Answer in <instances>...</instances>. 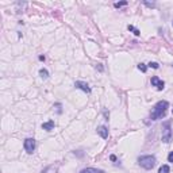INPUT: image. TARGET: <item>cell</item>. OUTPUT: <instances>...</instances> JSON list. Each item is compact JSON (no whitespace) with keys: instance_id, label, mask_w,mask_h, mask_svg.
<instances>
[{"instance_id":"obj_1","label":"cell","mask_w":173,"mask_h":173,"mask_svg":"<svg viewBox=\"0 0 173 173\" xmlns=\"http://www.w3.org/2000/svg\"><path fill=\"white\" fill-rule=\"evenodd\" d=\"M168 102H165V100H161V102H158L157 104L154 106V108H153V111H151L150 114V119L151 120H158V119H162L165 116V114H166V111H168Z\"/></svg>"},{"instance_id":"obj_2","label":"cell","mask_w":173,"mask_h":173,"mask_svg":"<svg viewBox=\"0 0 173 173\" xmlns=\"http://www.w3.org/2000/svg\"><path fill=\"white\" fill-rule=\"evenodd\" d=\"M138 164L145 169H151L155 165V157L154 155H141L138 158Z\"/></svg>"},{"instance_id":"obj_3","label":"cell","mask_w":173,"mask_h":173,"mask_svg":"<svg viewBox=\"0 0 173 173\" xmlns=\"http://www.w3.org/2000/svg\"><path fill=\"white\" fill-rule=\"evenodd\" d=\"M170 137H172V129H170V122L166 120L164 124H162V134H161V138H162V142L164 143H169L170 142Z\"/></svg>"},{"instance_id":"obj_4","label":"cell","mask_w":173,"mask_h":173,"mask_svg":"<svg viewBox=\"0 0 173 173\" xmlns=\"http://www.w3.org/2000/svg\"><path fill=\"white\" fill-rule=\"evenodd\" d=\"M23 146H24V149H26L27 153H33V151L35 150V139L34 138H27V139H24V143H23Z\"/></svg>"},{"instance_id":"obj_5","label":"cell","mask_w":173,"mask_h":173,"mask_svg":"<svg viewBox=\"0 0 173 173\" xmlns=\"http://www.w3.org/2000/svg\"><path fill=\"white\" fill-rule=\"evenodd\" d=\"M150 83H151V85H153V87H155V88L158 89V91H162V89H164V87H165V83L161 80V79H158L157 76L151 77Z\"/></svg>"},{"instance_id":"obj_6","label":"cell","mask_w":173,"mask_h":173,"mask_svg":"<svg viewBox=\"0 0 173 173\" xmlns=\"http://www.w3.org/2000/svg\"><path fill=\"white\" fill-rule=\"evenodd\" d=\"M75 87H76V88H79V89H81V91H84L85 93H91V88H89V85L87 84V83H84V81H76Z\"/></svg>"},{"instance_id":"obj_7","label":"cell","mask_w":173,"mask_h":173,"mask_svg":"<svg viewBox=\"0 0 173 173\" xmlns=\"http://www.w3.org/2000/svg\"><path fill=\"white\" fill-rule=\"evenodd\" d=\"M98 134L102 138H104V139L108 138V130H107L106 126H99V127H98Z\"/></svg>"},{"instance_id":"obj_8","label":"cell","mask_w":173,"mask_h":173,"mask_svg":"<svg viewBox=\"0 0 173 173\" xmlns=\"http://www.w3.org/2000/svg\"><path fill=\"white\" fill-rule=\"evenodd\" d=\"M54 126H56L54 120H49V122H45V123H42V129L46 130V131H52V130H54Z\"/></svg>"},{"instance_id":"obj_9","label":"cell","mask_w":173,"mask_h":173,"mask_svg":"<svg viewBox=\"0 0 173 173\" xmlns=\"http://www.w3.org/2000/svg\"><path fill=\"white\" fill-rule=\"evenodd\" d=\"M80 173H104V170L96 169V168H85V169H83Z\"/></svg>"},{"instance_id":"obj_10","label":"cell","mask_w":173,"mask_h":173,"mask_svg":"<svg viewBox=\"0 0 173 173\" xmlns=\"http://www.w3.org/2000/svg\"><path fill=\"white\" fill-rule=\"evenodd\" d=\"M169 170H170V168H169L168 165H162V166L158 169V173H169Z\"/></svg>"},{"instance_id":"obj_11","label":"cell","mask_w":173,"mask_h":173,"mask_svg":"<svg viewBox=\"0 0 173 173\" xmlns=\"http://www.w3.org/2000/svg\"><path fill=\"white\" fill-rule=\"evenodd\" d=\"M39 76L42 77V79H47V77H49V72L46 71V69H41V71H39Z\"/></svg>"},{"instance_id":"obj_12","label":"cell","mask_w":173,"mask_h":173,"mask_svg":"<svg viewBox=\"0 0 173 173\" xmlns=\"http://www.w3.org/2000/svg\"><path fill=\"white\" fill-rule=\"evenodd\" d=\"M127 28H129L130 31H133L135 35H139V34H141V33H139V30H137V28H135L134 26H131V24H129V27H127Z\"/></svg>"},{"instance_id":"obj_13","label":"cell","mask_w":173,"mask_h":173,"mask_svg":"<svg viewBox=\"0 0 173 173\" xmlns=\"http://www.w3.org/2000/svg\"><path fill=\"white\" fill-rule=\"evenodd\" d=\"M138 69L142 72V73H145V72L147 71V66L145 65V64H139V65H138Z\"/></svg>"},{"instance_id":"obj_14","label":"cell","mask_w":173,"mask_h":173,"mask_svg":"<svg viewBox=\"0 0 173 173\" xmlns=\"http://www.w3.org/2000/svg\"><path fill=\"white\" fill-rule=\"evenodd\" d=\"M126 4H127V1H119V3H115L114 7H115V8H119V7H123V5H126Z\"/></svg>"},{"instance_id":"obj_15","label":"cell","mask_w":173,"mask_h":173,"mask_svg":"<svg viewBox=\"0 0 173 173\" xmlns=\"http://www.w3.org/2000/svg\"><path fill=\"white\" fill-rule=\"evenodd\" d=\"M149 66L153 68V69H158V68H160V65H158L157 62H150V64H149Z\"/></svg>"},{"instance_id":"obj_16","label":"cell","mask_w":173,"mask_h":173,"mask_svg":"<svg viewBox=\"0 0 173 173\" xmlns=\"http://www.w3.org/2000/svg\"><path fill=\"white\" fill-rule=\"evenodd\" d=\"M168 161L173 164V151H170V153H169V155H168Z\"/></svg>"},{"instance_id":"obj_17","label":"cell","mask_w":173,"mask_h":173,"mask_svg":"<svg viewBox=\"0 0 173 173\" xmlns=\"http://www.w3.org/2000/svg\"><path fill=\"white\" fill-rule=\"evenodd\" d=\"M145 4L149 5V7H154V3H147V1H145Z\"/></svg>"},{"instance_id":"obj_18","label":"cell","mask_w":173,"mask_h":173,"mask_svg":"<svg viewBox=\"0 0 173 173\" xmlns=\"http://www.w3.org/2000/svg\"><path fill=\"white\" fill-rule=\"evenodd\" d=\"M98 68H99V71H103V68L100 66V64H98V65H96V69H98Z\"/></svg>"},{"instance_id":"obj_19","label":"cell","mask_w":173,"mask_h":173,"mask_svg":"<svg viewBox=\"0 0 173 173\" xmlns=\"http://www.w3.org/2000/svg\"><path fill=\"white\" fill-rule=\"evenodd\" d=\"M110 158H111V161H116V157H115V155H111Z\"/></svg>"}]
</instances>
